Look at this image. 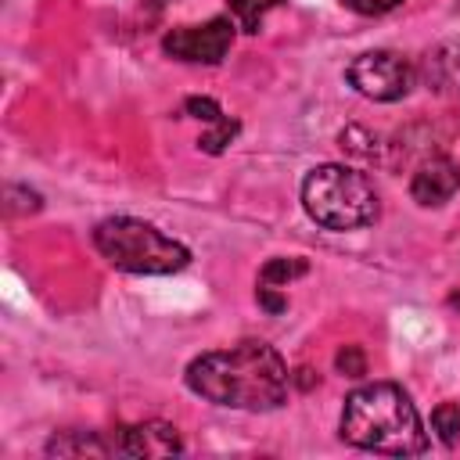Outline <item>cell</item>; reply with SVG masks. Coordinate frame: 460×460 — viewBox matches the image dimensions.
I'll use <instances>...</instances> for the list:
<instances>
[{"mask_svg":"<svg viewBox=\"0 0 460 460\" xmlns=\"http://www.w3.org/2000/svg\"><path fill=\"white\" fill-rule=\"evenodd\" d=\"M302 208L323 230H359L381 212L374 183L352 165H316L302 180Z\"/></svg>","mask_w":460,"mask_h":460,"instance_id":"3","label":"cell"},{"mask_svg":"<svg viewBox=\"0 0 460 460\" xmlns=\"http://www.w3.org/2000/svg\"><path fill=\"white\" fill-rule=\"evenodd\" d=\"M93 248L122 273H140V277H165L180 273L190 262V252L162 234L155 223L137 219V216H111L93 226Z\"/></svg>","mask_w":460,"mask_h":460,"instance_id":"4","label":"cell"},{"mask_svg":"<svg viewBox=\"0 0 460 460\" xmlns=\"http://www.w3.org/2000/svg\"><path fill=\"white\" fill-rule=\"evenodd\" d=\"M334 363H338V370H341L345 377H363V374H367V359H363L359 345H345V349L334 356Z\"/></svg>","mask_w":460,"mask_h":460,"instance_id":"16","label":"cell"},{"mask_svg":"<svg viewBox=\"0 0 460 460\" xmlns=\"http://www.w3.org/2000/svg\"><path fill=\"white\" fill-rule=\"evenodd\" d=\"M183 111L194 115V119H201V122H219V119H223V108H219L212 97H187Z\"/></svg>","mask_w":460,"mask_h":460,"instance_id":"17","label":"cell"},{"mask_svg":"<svg viewBox=\"0 0 460 460\" xmlns=\"http://www.w3.org/2000/svg\"><path fill=\"white\" fill-rule=\"evenodd\" d=\"M424 68H428V83L431 86L460 93V43H446L435 54H428Z\"/></svg>","mask_w":460,"mask_h":460,"instance_id":"10","label":"cell"},{"mask_svg":"<svg viewBox=\"0 0 460 460\" xmlns=\"http://www.w3.org/2000/svg\"><path fill=\"white\" fill-rule=\"evenodd\" d=\"M345 79L356 93H363L370 101H381V104H392V101L410 93L413 68L395 50H367V54L352 58V65L345 68Z\"/></svg>","mask_w":460,"mask_h":460,"instance_id":"5","label":"cell"},{"mask_svg":"<svg viewBox=\"0 0 460 460\" xmlns=\"http://www.w3.org/2000/svg\"><path fill=\"white\" fill-rule=\"evenodd\" d=\"M449 305H453V309H460V295H449Z\"/></svg>","mask_w":460,"mask_h":460,"instance_id":"20","label":"cell"},{"mask_svg":"<svg viewBox=\"0 0 460 460\" xmlns=\"http://www.w3.org/2000/svg\"><path fill=\"white\" fill-rule=\"evenodd\" d=\"M280 4H288V0H226L234 22H237L244 32H259V29H262V18H266L273 7H280Z\"/></svg>","mask_w":460,"mask_h":460,"instance_id":"11","label":"cell"},{"mask_svg":"<svg viewBox=\"0 0 460 460\" xmlns=\"http://www.w3.org/2000/svg\"><path fill=\"white\" fill-rule=\"evenodd\" d=\"M7 216H25V212H40V194L29 190V187H18V183H7Z\"/></svg>","mask_w":460,"mask_h":460,"instance_id":"15","label":"cell"},{"mask_svg":"<svg viewBox=\"0 0 460 460\" xmlns=\"http://www.w3.org/2000/svg\"><path fill=\"white\" fill-rule=\"evenodd\" d=\"M338 431L349 446L385 456H413L428 449V435L413 399L392 381H374L349 392Z\"/></svg>","mask_w":460,"mask_h":460,"instance_id":"2","label":"cell"},{"mask_svg":"<svg viewBox=\"0 0 460 460\" xmlns=\"http://www.w3.org/2000/svg\"><path fill=\"white\" fill-rule=\"evenodd\" d=\"M309 266H305V259H284V255H277V259H270L266 266H262V273H259V284H273V288H284V284H291L295 277H302Z\"/></svg>","mask_w":460,"mask_h":460,"instance_id":"12","label":"cell"},{"mask_svg":"<svg viewBox=\"0 0 460 460\" xmlns=\"http://www.w3.org/2000/svg\"><path fill=\"white\" fill-rule=\"evenodd\" d=\"M234 43V22L230 18H208L205 25H180L162 36V50L180 61L194 65H219Z\"/></svg>","mask_w":460,"mask_h":460,"instance_id":"6","label":"cell"},{"mask_svg":"<svg viewBox=\"0 0 460 460\" xmlns=\"http://www.w3.org/2000/svg\"><path fill=\"white\" fill-rule=\"evenodd\" d=\"M255 298H259V305H262L266 313H284V309H288V298H284V295H277V288H273V284H259Z\"/></svg>","mask_w":460,"mask_h":460,"instance_id":"19","label":"cell"},{"mask_svg":"<svg viewBox=\"0 0 460 460\" xmlns=\"http://www.w3.org/2000/svg\"><path fill=\"white\" fill-rule=\"evenodd\" d=\"M460 190V165L446 155H435L428 158L413 180H410V198L424 208H435V205H446L453 194Z\"/></svg>","mask_w":460,"mask_h":460,"instance_id":"8","label":"cell"},{"mask_svg":"<svg viewBox=\"0 0 460 460\" xmlns=\"http://www.w3.org/2000/svg\"><path fill=\"white\" fill-rule=\"evenodd\" d=\"M183 381L205 402L244 413H266L284 406L291 388V374L280 352L255 338L237 341L230 349L201 352L198 359L187 363Z\"/></svg>","mask_w":460,"mask_h":460,"instance_id":"1","label":"cell"},{"mask_svg":"<svg viewBox=\"0 0 460 460\" xmlns=\"http://www.w3.org/2000/svg\"><path fill=\"white\" fill-rule=\"evenodd\" d=\"M50 456H111V442H104L97 431H61L47 442Z\"/></svg>","mask_w":460,"mask_h":460,"instance_id":"9","label":"cell"},{"mask_svg":"<svg viewBox=\"0 0 460 460\" xmlns=\"http://www.w3.org/2000/svg\"><path fill=\"white\" fill-rule=\"evenodd\" d=\"M237 129H241V126H237L234 119H226V115H223L219 122H212V133H205V137L198 140V147H201V151H208V155H219V151H226V144L237 137Z\"/></svg>","mask_w":460,"mask_h":460,"instance_id":"14","label":"cell"},{"mask_svg":"<svg viewBox=\"0 0 460 460\" xmlns=\"http://www.w3.org/2000/svg\"><path fill=\"white\" fill-rule=\"evenodd\" d=\"M111 449L122 456H172L183 449L180 431L165 420H144L133 428H119L111 438Z\"/></svg>","mask_w":460,"mask_h":460,"instance_id":"7","label":"cell"},{"mask_svg":"<svg viewBox=\"0 0 460 460\" xmlns=\"http://www.w3.org/2000/svg\"><path fill=\"white\" fill-rule=\"evenodd\" d=\"M431 428H435V435H438L446 446H453V442L460 438V406H456V402H438V406L431 410Z\"/></svg>","mask_w":460,"mask_h":460,"instance_id":"13","label":"cell"},{"mask_svg":"<svg viewBox=\"0 0 460 460\" xmlns=\"http://www.w3.org/2000/svg\"><path fill=\"white\" fill-rule=\"evenodd\" d=\"M341 4L356 14H385V11H395L402 0H341Z\"/></svg>","mask_w":460,"mask_h":460,"instance_id":"18","label":"cell"}]
</instances>
